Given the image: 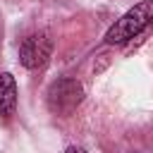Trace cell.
<instances>
[{"label":"cell","instance_id":"6da1fadb","mask_svg":"<svg viewBox=\"0 0 153 153\" xmlns=\"http://www.w3.org/2000/svg\"><path fill=\"white\" fill-rule=\"evenodd\" d=\"M151 24H153V0H141L134 7H129L120 19H115V24L105 33V43L108 45L127 43L136 38L141 31H146Z\"/></svg>","mask_w":153,"mask_h":153},{"label":"cell","instance_id":"7a4b0ae2","mask_svg":"<svg viewBox=\"0 0 153 153\" xmlns=\"http://www.w3.org/2000/svg\"><path fill=\"white\" fill-rule=\"evenodd\" d=\"M84 100V86L76 81V79H69V76H60L55 79L48 91H45V103H48V110L60 115V117H67L72 115Z\"/></svg>","mask_w":153,"mask_h":153},{"label":"cell","instance_id":"3957f363","mask_svg":"<svg viewBox=\"0 0 153 153\" xmlns=\"http://www.w3.org/2000/svg\"><path fill=\"white\" fill-rule=\"evenodd\" d=\"M53 53V41L48 33H31L26 38H22L19 43V62L26 69H38L50 60Z\"/></svg>","mask_w":153,"mask_h":153},{"label":"cell","instance_id":"277c9868","mask_svg":"<svg viewBox=\"0 0 153 153\" xmlns=\"http://www.w3.org/2000/svg\"><path fill=\"white\" fill-rule=\"evenodd\" d=\"M17 110V81L10 72L0 74V115L10 120Z\"/></svg>","mask_w":153,"mask_h":153},{"label":"cell","instance_id":"5b68a950","mask_svg":"<svg viewBox=\"0 0 153 153\" xmlns=\"http://www.w3.org/2000/svg\"><path fill=\"white\" fill-rule=\"evenodd\" d=\"M65 153H86V151H84V148H79V146H69Z\"/></svg>","mask_w":153,"mask_h":153},{"label":"cell","instance_id":"8992f818","mask_svg":"<svg viewBox=\"0 0 153 153\" xmlns=\"http://www.w3.org/2000/svg\"><path fill=\"white\" fill-rule=\"evenodd\" d=\"M0 36H2V29H0Z\"/></svg>","mask_w":153,"mask_h":153},{"label":"cell","instance_id":"52a82bcc","mask_svg":"<svg viewBox=\"0 0 153 153\" xmlns=\"http://www.w3.org/2000/svg\"><path fill=\"white\" fill-rule=\"evenodd\" d=\"M134 153H136V151H134Z\"/></svg>","mask_w":153,"mask_h":153}]
</instances>
